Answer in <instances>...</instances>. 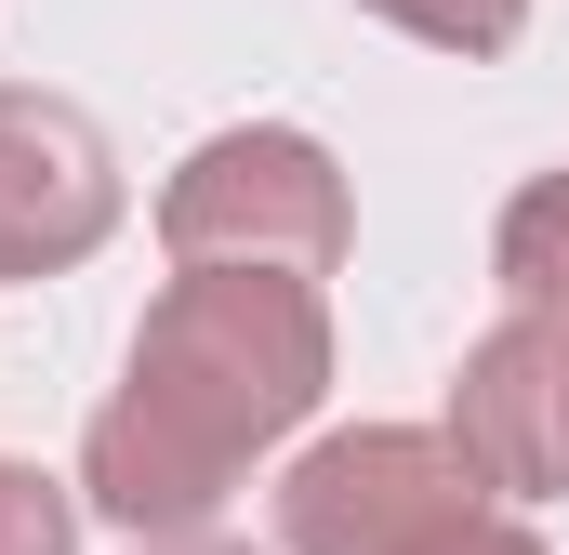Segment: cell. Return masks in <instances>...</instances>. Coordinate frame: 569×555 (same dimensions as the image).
<instances>
[{"label": "cell", "mask_w": 569, "mask_h": 555, "mask_svg": "<svg viewBox=\"0 0 569 555\" xmlns=\"http://www.w3.org/2000/svg\"><path fill=\"white\" fill-rule=\"evenodd\" d=\"M450 450L477 463V490L503 503H543L569 490V331L557 317H503L463 384H450Z\"/></svg>", "instance_id": "5b68a950"}, {"label": "cell", "mask_w": 569, "mask_h": 555, "mask_svg": "<svg viewBox=\"0 0 569 555\" xmlns=\"http://www.w3.org/2000/svg\"><path fill=\"white\" fill-rule=\"evenodd\" d=\"M331 397V304L318 278H266V265H186L133 331L120 397L80 436V503L120 529H199L252 450H279L291 423Z\"/></svg>", "instance_id": "6da1fadb"}, {"label": "cell", "mask_w": 569, "mask_h": 555, "mask_svg": "<svg viewBox=\"0 0 569 555\" xmlns=\"http://www.w3.org/2000/svg\"><path fill=\"white\" fill-rule=\"evenodd\" d=\"M120 225V159L67 93L0 80V278H67Z\"/></svg>", "instance_id": "277c9868"}, {"label": "cell", "mask_w": 569, "mask_h": 555, "mask_svg": "<svg viewBox=\"0 0 569 555\" xmlns=\"http://www.w3.org/2000/svg\"><path fill=\"white\" fill-rule=\"evenodd\" d=\"M358 13H385V27H411L437 53H517V27H530V0H358Z\"/></svg>", "instance_id": "52a82bcc"}, {"label": "cell", "mask_w": 569, "mask_h": 555, "mask_svg": "<svg viewBox=\"0 0 569 555\" xmlns=\"http://www.w3.org/2000/svg\"><path fill=\"white\" fill-rule=\"evenodd\" d=\"M146 555H252V543H226V529H172V543H146Z\"/></svg>", "instance_id": "30bf717a"}, {"label": "cell", "mask_w": 569, "mask_h": 555, "mask_svg": "<svg viewBox=\"0 0 569 555\" xmlns=\"http://www.w3.org/2000/svg\"><path fill=\"white\" fill-rule=\"evenodd\" d=\"M345 172L331 145L252 120V133H212L172 185H159V239L172 265H266V278H331L345 265Z\"/></svg>", "instance_id": "7a4b0ae2"}, {"label": "cell", "mask_w": 569, "mask_h": 555, "mask_svg": "<svg viewBox=\"0 0 569 555\" xmlns=\"http://www.w3.org/2000/svg\"><path fill=\"white\" fill-rule=\"evenodd\" d=\"M490 278H503L517 317H557V331H569V172H530V185L503 199V225H490Z\"/></svg>", "instance_id": "8992f818"}, {"label": "cell", "mask_w": 569, "mask_h": 555, "mask_svg": "<svg viewBox=\"0 0 569 555\" xmlns=\"http://www.w3.org/2000/svg\"><path fill=\"white\" fill-rule=\"evenodd\" d=\"M437 555H543V543H530L517 516H477V529H450V543H437Z\"/></svg>", "instance_id": "9c48e42d"}, {"label": "cell", "mask_w": 569, "mask_h": 555, "mask_svg": "<svg viewBox=\"0 0 569 555\" xmlns=\"http://www.w3.org/2000/svg\"><path fill=\"white\" fill-rule=\"evenodd\" d=\"M490 490L477 463L425 436V423H358V436H318L279 476V543L291 555H437L450 529H477Z\"/></svg>", "instance_id": "3957f363"}, {"label": "cell", "mask_w": 569, "mask_h": 555, "mask_svg": "<svg viewBox=\"0 0 569 555\" xmlns=\"http://www.w3.org/2000/svg\"><path fill=\"white\" fill-rule=\"evenodd\" d=\"M67 543H80V503L40 463H0V555H67Z\"/></svg>", "instance_id": "ba28073f"}]
</instances>
